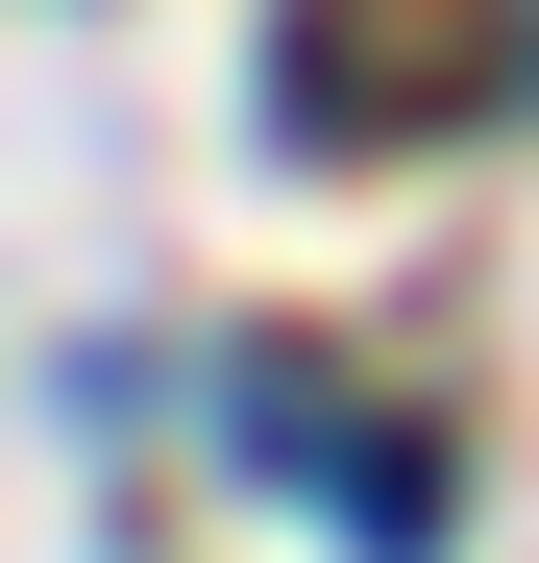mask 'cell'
Masks as SVG:
<instances>
[{"label":"cell","mask_w":539,"mask_h":563,"mask_svg":"<svg viewBox=\"0 0 539 563\" xmlns=\"http://www.w3.org/2000/svg\"><path fill=\"white\" fill-rule=\"evenodd\" d=\"M295 490H343V539H369V563H441V441H393V417H369V441H319Z\"/></svg>","instance_id":"2"},{"label":"cell","mask_w":539,"mask_h":563,"mask_svg":"<svg viewBox=\"0 0 539 563\" xmlns=\"http://www.w3.org/2000/svg\"><path fill=\"white\" fill-rule=\"evenodd\" d=\"M466 74H515L491 0H295V123H417Z\"/></svg>","instance_id":"1"}]
</instances>
